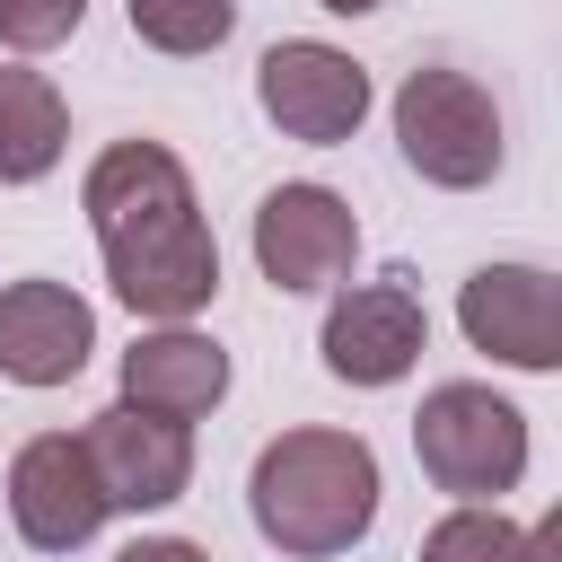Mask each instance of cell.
Segmentation results:
<instances>
[{
	"label": "cell",
	"mask_w": 562,
	"mask_h": 562,
	"mask_svg": "<svg viewBox=\"0 0 562 562\" xmlns=\"http://www.w3.org/2000/svg\"><path fill=\"white\" fill-rule=\"evenodd\" d=\"M79 18H88V0H0V44L9 53H53V44L79 35Z\"/></svg>",
	"instance_id": "obj_16"
},
{
	"label": "cell",
	"mask_w": 562,
	"mask_h": 562,
	"mask_svg": "<svg viewBox=\"0 0 562 562\" xmlns=\"http://www.w3.org/2000/svg\"><path fill=\"white\" fill-rule=\"evenodd\" d=\"M114 562H211V544H193V536H132Z\"/></svg>",
	"instance_id": "obj_17"
},
{
	"label": "cell",
	"mask_w": 562,
	"mask_h": 562,
	"mask_svg": "<svg viewBox=\"0 0 562 562\" xmlns=\"http://www.w3.org/2000/svg\"><path fill=\"white\" fill-rule=\"evenodd\" d=\"M105 281L140 325H193L220 290V237L193 202V176L167 140H105L79 176Z\"/></svg>",
	"instance_id": "obj_1"
},
{
	"label": "cell",
	"mask_w": 562,
	"mask_h": 562,
	"mask_svg": "<svg viewBox=\"0 0 562 562\" xmlns=\"http://www.w3.org/2000/svg\"><path fill=\"white\" fill-rule=\"evenodd\" d=\"M316 9H334V18H369V9H386V0H316Z\"/></svg>",
	"instance_id": "obj_19"
},
{
	"label": "cell",
	"mask_w": 562,
	"mask_h": 562,
	"mask_svg": "<svg viewBox=\"0 0 562 562\" xmlns=\"http://www.w3.org/2000/svg\"><path fill=\"white\" fill-rule=\"evenodd\" d=\"M70 149V105L44 70L0 61V184H44Z\"/></svg>",
	"instance_id": "obj_13"
},
{
	"label": "cell",
	"mask_w": 562,
	"mask_h": 562,
	"mask_svg": "<svg viewBox=\"0 0 562 562\" xmlns=\"http://www.w3.org/2000/svg\"><path fill=\"white\" fill-rule=\"evenodd\" d=\"M457 325L501 369H527V378L562 369V281L544 263H483V272H465Z\"/></svg>",
	"instance_id": "obj_8"
},
{
	"label": "cell",
	"mask_w": 562,
	"mask_h": 562,
	"mask_svg": "<svg viewBox=\"0 0 562 562\" xmlns=\"http://www.w3.org/2000/svg\"><path fill=\"white\" fill-rule=\"evenodd\" d=\"M413 457L448 501H501L527 483V413L483 378H448L413 413Z\"/></svg>",
	"instance_id": "obj_3"
},
{
	"label": "cell",
	"mask_w": 562,
	"mask_h": 562,
	"mask_svg": "<svg viewBox=\"0 0 562 562\" xmlns=\"http://www.w3.org/2000/svg\"><path fill=\"white\" fill-rule=\"evenodd\" d=\"M97 351V307L70 281H0V378L9 386H70Z\"/></svg>",
	"instance_id": "obj_11"
},
{
	"label": "cell",
	"mask_w": 562,
	"mask_h": 562,
	"mask_svg": "<svg viewBox=\"0 0 562 562\" xmlns=\"http://www.w3.org/2000/svg\"><path fill=\"white\" fill-rule=\"evenodd\" d=\"M123 18L149 53H176V61L220 53L237 35V0H123Z\"/></svg>",
	"instance_id": "obj_14"
},
{
	"label": "cell",
	"mask_w": 562,
	"mask_h": 562,
	"mask_svg": "<svg viewBox=\"0 0 562 562\" xmlns=\"http://www.w3.org/2000/svg\"><path fill=\"white\" fill-rule=\"evenodd\" d=\"M527 562H562V509H544V518L527 527Z\"/></svg>",
	"instance_id": "obj_18"
},
{
	"label": "cell",
	"mask_w": 562,
	"mask_h": 562,
	"mask_svg": "<svg viewBox=\"0 0 562 562\" xmlns=\"http://www.w3.org/2000/svg\"><path fill=\"white\" fill-rule=\"evenodd\" d=\"M255 105L281 140H307V149H334L369 123V70L342 53V44H316V35H281L263 61H255Z\"/></svg>",
	"instance_id": "obj_5"
},
{
	"label": "cell",
	"mask_w": 562,
	"mask_h": 562,
	"mask_svg": "<svg viewBox=\"0 0 562 562\" xmlns=\"http://www.w3.org/2000/svg\"><path fill=\"white\" fill-rule=\"evenodd\" d=\"M360 263V220L334 184H272L255 202V272L281 290V299H316L334 290L342 272Z\"/></svg>",
	"instance_id": "obj_6"
},
{
	"label": "cell",
	"mask_w": 562,
	"mask_h": 562,
	"mask_svg": "<svg viewBox=\"0 0 562 562\" xmlns=\"http://www.w3.org/2000/svg\"><path fill=\"white\" fill-rule=\"evenodd\" d=\"M79 448H88V474H97V492H105V509H176L184 492H193V422H167V413H149V404H105V413H88V430H79Z\"/></svg>",
	"instance_id": "obj_7"
},
{
	"label": "cell",
	"mask_w": 562,
	"mask_h": 562,
	"mask_svg": "<svg viewBox=\"0 0 562 562\" xmlns=\"http://www.w3.org/2000/svg\"><path fill=\"white\" fill-rule=\"evenodd\" d=\"M105 492L88 474V448L79 430H44L9 457V527L35 544V553H79L97 527H105Z\"/></svg>",
	"instance_id": "obj_10"
},
{
	"label": "cell",
	"mask_w": 562,
	"mask_h": 562,
	"mask_svg": "<svg viewBox=\"0 0 562 562\" xmlns=\"http://www.w3.org/2000/svg\"><path fill=\"white\" fill-rule=\"evenodd\" d=\"M422 562H527V527H509L501 501H457L422 536Z\"/></svg>",
	"instance_id": "obj_15"
},
{
	"label": "cell",
	"mask_w": 562,
	"mask_h": 562,
	"mask_svg": "<svg viewBox=\"0 0 562 562\" xmlns=\"http://www.w3.org/2000/svg\"><path fill=\"white\" fill-rule=\"evenodd\" d=\"M316 351H325V369H334L342 386H395V378H413V360L430 351V307H422V290H413L404 272L351 281V290L325 307Z\"/></svg>",
	"instance_id": "obj_9"
},
{
	"label": "cell",
	"mask_w": 562,
	"mask_h": 562,
	"mask_svg": "<svg viewBox=\"0 0 562 562\" xmlns=\"http://www.w3.org/2000/svg\"><path fill=\"white\" fill-rule=\"evenodd\" d=\"M220 395H228V351L193 325H149L123 351V404H149L167 422H202V413H220Z\"/></svg>",
	"instance_id": "obj_12"
},
{
	"label": "cell",
	"mask_w": 562,
	"mask_h": 562,
	"mask_svg": "<svg viewBox=\"0 0 562 562\" xmlns=\"http://www.w3.org/2000/svg\"><path fill=\"white\" fill-rule=\"evenodd\" d=\"M395 149H404V167H413L422 184H439V193H474V184H492L501 158H509L492 88L465 79V70H448V61L404 70V88H395Z\"/></svg>",
	"instance_id": "obj_4"
},
{
	"label": "cell",
	"mask_w": 562,
	"mask_h": 562,
	"mask_svg": "<svg viewBox=\"0 0 562 562\" xmlns=\"http://www.w3.org/2000/svg\"><path fill=\"white\" fill-rule=\"evenodd\" d=\"M378 448L360 430H281L255 448V474H246V509H255V536L290 562H334L351 553L369 527H378Z\"/></svg>",
	"instance_id": "obj_2"
}]
</instances>
